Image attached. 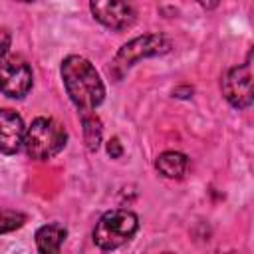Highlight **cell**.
<instances>
[{
  "mask_svg": "<svg viewBox=\"0 0 254 254\" xmlns=\"http://www.w3.org/2000/svg\"><path fill=\"white\" fill-rule=\"evenodd\" d=\"M105 149H107V155H109L111 159H119V157L123 155V145H121V141H119L117 137H111V139L107 141Z\"/></svg>",
  "mask_w": 254,
  "mask_h": 254,
  "instance_id": "obj_13",
  "label": "cell"
},
{
  "mask_svg": "<svg viewBox=\"0 0 254 254\" xmlns=\"http://www.w3.org/2000/svg\"><path fill=\"white\" fill-rule=\"evenodd\" d=\"M192 93H194V89L189 87V85H183V87H175L173 89V95L179 97V99H189V97H192Z\"/></svg>",
  "mask_w": 254,
  "mask_h": 254,
  "instance_id": "obj_15",
  "label": "cell"
},
{
  "mask_svg": "<svg viewBox=\"0 0 254 254\" xmlns=\"http://www.w3.org/2000/svg\"><path fill=\"white\" fill-rule=\"evenodd\" d=\"M89 10L99 24L115 32H123L135 22V10L129 0H89Z\"/></svg>",
  "mask_w": 254,
  "mask_h": 254,
  "instance_id": "obj_7",
  "label": "cell"
},
{
  "mask_svg": "<svg viewBox=\"0 0 254 254\" xmlns=\"http://www.w3.org/2000/svg\"><path fill=\"white\" fill-rule=\"evenodd\" d=\"M26 222V214L18 212V210H10V208H2L0 206V234L18 230L20 226H24Z\"/></svg>",
  "mask_w": 254,
  "mask_h": 254,
  "instance_id": "obj_12",
  "label": "cell"
},
{
  "mask_svg": "<svg viewBox=\"0 0 254 254\" xmlns=\"http://www.w3.org/2000/svg\"><path fill=\"white\" fill-rule=\"evenodd\" d=\"M222 93L226 101L236 109H246L252 105V69H250V56L242 65L230 67L222 77Z\"/></svg>",
  "mask_w": 254,
  "mask_h": 254,
  "instance_id": "obj_6",
  "label": "cell"
},
{
  "mask_svg": "<svg viewBox=\"0 0 254 254\" xmlns=\"http://www.w3.org/2000/svg\"><path fill=\"white\" fill-rule=\"evenodd\" d=\"M155 167L167 179H183L189 169V159L179 151H165L157 157Z\"/></svg>",
  "mask_w": 254,
  "mask_h": 254,
  "instance_id": "obj_10",
  "label": "cell"
},
{
  "mask_svg": "<svg viewBox=\"0 0 254 254\" xmlns=\"http://www.w3.org/2000/svg\"><path fill=\"white\" fill-rule=\"evenodd\" d=\"M26 125L12 109H0V153L14 155L24 143Z\"/></svg>",
  "mask_w": 254,
  "mask_h": 254,
  "instance_id": "obj_8",
  "label": "cell"
},
{
  "mask_svg": "<svg viewBox=\"0 0 254 254\" xmlns=\"http://www.w3.org/2000/svg\"><path fill=\"white\" fill-rule=\"evenodd\" d=\"M65 93L79 113H89L99 107L105 99V85L93 67V64L83 56H67L60 67Z\"/></svg>",
  "mask_w": 254,
  "mask_h": 254,
  "instance_id": "obj_1",
  "label": "cell"
},
{
  "mask_svg": "<svg viewBox=\"0 0 254 254\" xmlns=\"http://www.w3.org/2000/svg\"><path fill=\"white\" fill-rule=\"evenodd\" d=\"M65 236H67V230L64 224L60 222L44 224L36 230V246L42 254H56L60 252Z\"/></svg>",
  "mask_w": 254,
  "mask_h": 254,
  "instance_id": "obj_9",
  "label": "cell"
},
{
  "mask_svg": "<svg viewBox=\"0 0 254 254\" xmlns=\"http://www.w3.org/2000/svg\"><path fill=\"white\" fill-rule=\"evenodd\" d=\"M10 42H12L10 32H8L6 28H0V60L8 54V50H10Z\"/></svg>",
  "mask_w": 254,
  "mask_h": 254,
  "instance_id": "obj_14",
  "label": "cell"
},
{
  "mask_svg": "<svg viewBox=\"0 0 254 254\" xmlns=\"http://www.w3.org/2000/svg\"><path fill=\"white\" fill-rule=\"evenodd\" d=\"M81 125H83V141L89 153H95L101 145V137H103V125L101 119L89 111V113H81Z\"/></svg>",
  "mask_w": 254,
  "mask_h": 254,
  "instance_id": "obj_11",
  "label": "cell"
},
{
  "mask_svg": "<svg viewBox=\"0 0 254 254\" xmlns=\"http://www.w3.org/2000/svg\"><path fill=\"white\" fill-rule=\"evenodd\" d=\"M202 8H206V10H212V8H216L218 6V0H196Z\"/></svg>",
  "mask_w": 254,
  "mask_h": 254,
  "instance_id": "obj_16",
  "label": "cell"
},
{
  "mask_svg": "<svg viewBox=\"0 0 254 254\" xmlns=\"http://www.w3.org/2000/svg\"><path fill=\"white\" fill-rule=\"evenodd\" d=\"M173 48L171 40L163 34H143L133 38L131 42L123 44L119 48V52L115 54V64L119 67H129L133 64H137L143 58H155V56H163L169 54Z\"/></svg>",
  "mask_w": 254,
  "mask_h": 254,
  "instance_id": "obj_5",
  "label": "cell"
},
{
  "mask_svg": "<svg viewBox=\"0 0 254 254\" xmlns=\"http://www.w3.org/2000/svg\"><path fill=\"white\" fill-rule=\"evenodd\" d=\"M32 67L24 58L16 54H6L0 60V91L4 95L12 99H22L32 89Z\"/></svg>",
  "mask_w": 254,
  "mask_h": 254,
  "instance_id": "obj_4",
  "label": "cell"
},
{
  "mask_svg": "<svg viewBox=\"0 0 254 254\" xmlns=\"http://www.w3.org/2000/svg\"><path fill=\"white\" fill-rule=\"evenodd\" d=\"M20 2H34V0H20Z\"/></svg>",
  "mask_w": 254,
  "mask_h": 254,
  "instance_id": "obj_17",
  "label": "cell"
},
{
  "mask_svg": "<svg viewBox=\"0 0 254 254\" xmlns=\"http://www.w3.org/2000/svg\"><path fill=\"white\" fill-rule=\"evenodd\" d=\"M139 230V218L127 208H113L99 216L93 228V244L101 250H115L129 242Z\"/></svg>",
  "mask_w": 254,
  "mask_h": 254,
  "instance_id": "obj_3",
  "label": "cell"
},
{
  "mask_svg": "<svg viewBox=\"0 0 254 254\" xmlns=\"http://www.w3.org/2000/svg\"><path fill=\"white\" fill-rule=\"evenodd\" d=\"M67 143V131L62 123L52 117H36L30 127H26L24 143L28 157L36 161H48L56 157Z\"/></svg>",
  "mask_w": 254,
  "mask_h": 254,
  "instance_id": "obj_2",
  "label": "cell"
}]
</instances>
